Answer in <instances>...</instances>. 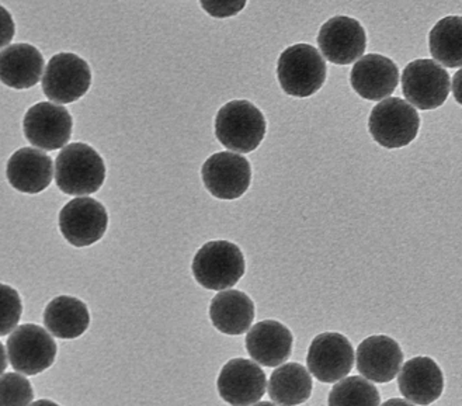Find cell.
Listing matches in <instances>:
<instances>
[{"label":"cell","instance_id":"obj_12","mask_svg":"<svg viewBox=\"0 0 462 406\" xmlns=\"http://www.w3.org/2000/svg\"><path fill=\"white\" fill-rule=\"evenodd\" d=\"M355 349L345 335L325 332L318 335L308 350L307 365L320 383L333 384L347 377L355 365Z\"/></svg>","mask_w":462,"mask_h":406},{"label":"cell","instance_id":"obj_33","mask_svg":"<svg viewBox=\"0 0 462 406\" xmlns=\"http://www.w3.org/2000/svg\"><path fill=\"white\" fill-rule=\"evenodd\" d=\"M42 403H47V405H55V403L52 402V401H45V400L37 401V402H34V405H42Z\"/></svg>","mask_w":462,"mask_h":406},{"label":"cell","instance_id":"obj_28","mask_svg":"<svg viewBox=\"0 0 462 406\" xmlns=\"http://www.w3.org/2000/svg\"><path fill=\"white\" fill-rule=\"evenodd\" d=\"M247 0H199L204 12L216 19H228L241 14Z\"/></svg>","mask_w":462,"mask_h":406},{"label":"cell","instance_id":"obj_9","mask_svg":"<svg viewBox=\"0 0 462 406\" xmlns=\"http://www.w3.org/2000/svg\"><path fill=\"white\" fill-rule=\"evenodd\" d=\"M108 226L106 207L92 197H78L60 210V234L75 248H86L105 236Z\"/></svg>","mask_w":462,"mask_h":406},{"label":"cell","instance_id":"obj_5","mask_svg":"<svg viewBox=\"0 0 462 406\" xmlns=\"http://www.w3.org/2000/svg\"><path fill=\"white\" fill-rule=\"evenodd\" d=\"M419 130L420 115L418 110L402 98H383L368 117L371 137L386 150L408 146L418 137Z\"/></svg>","mask_w":462,"mask_h":406},{"label":"cell","instance_id":"obj_13","mask_svg":"<svg viewBox=\"0 0 462 406\" xmlns=\"http://www.w3.org/2000/svg\"><path fill=\"white\" fill-rule=\"evenodd\" d=\"M318 44L323 58L335 65H350L365 55L367 34L357 20L335 16L320 27Z\"/></svg>","mask_w":462,"mask_h":406},{"label":"cell","instance_id":"obj_20","mask_svg":"<svg viewBox=\"0 0 462 406\" xmlns=\"http://www.w3.org/2000/svg\"><path fill=\"white\" fill-rule=\"evenodd\" d=\"M209 318L221 334L231 337L246 334L254 324V302L238 290H222L211 300Z\"/></svg>","mask_w":462,"mask_h":406},{"label":"cell","instance_id":"obj_14","mask_svg":"<svg viewBox=\"0 0 462 406\" xmlns=\"http://www.w3.org/2000/svg\"><path fill=\"white\" fill-rule=\"evenodd\" d=\"M266 374L259 363L232 359L222 367L217 388L219 397L229 405H254L266 392Z\"/></svg>","mask_w":462,"mask_h":406},{"label":"cell","instance_id":"obj_25","mask_svg":"<svg viewBox=\"0 0 462 406\" xmlns=\"http://www.w3.org/2000/svg\"><path fill=\"white\" fill-rule=\"evenodd\" d=\"M329 405H380L381 397L375 385L365 377L343 378L337 381L329 393Z\"/></svg>","mask_w":462,"mask_h":406},{"label":"cell","instance_id":"obj_17","mask_svg":"<svg viewBox=\"0 0 462 406\" xmlns=\"http://www.w3.org/2000/svg\"><path fill=\"white\" fill-rule=\"evenodd\" d=\"M398 387L406 400L416 405H430L441 397L444 375L431 357L418 355L401 368Z\"/></svg>","mask_w":462,"mask_h":406},{"label":"cell","instance_id":"obj_29","mask_svg":"<svg viewBox=\"0 0 462 406\" xmlns=\"http://www.w3.org/2000/svg\"><path fill=\"white\" fill-rule=\"evenodd\" d=\"M2 17H4V30H2V32H4V34H2L4 35V45L7 47V42H9L10 39L14 35V23L5 7H2Z\"/></svg>","mask_w":462,"mask_h":406},{"label":"cell","instance_id":"obj_15","mask_svg":"<svg viewBox=\"0 0 462 406\" xmlns=\"http://www.w3.org/2000/svg\"><path fill=\"white\" fill-rule=\"evenodd\" d=\"M356 362L363 377L378 384H388L401 372L403 352L393 337L377 335L360 343Z\"/></svg>","mask_w":462,"mask_h":406},{"label":"cell","instance_id":"obj_11","mask_svg":"<svg viewBox=\"0 0 462 406\" xmlns=\"http://www.w3.org/2000/svg\"><path fill=\"white\" fill-rule=\"evenodd\" d=\"M201 179L211 196L219 200H236L251 186L252 166L239 153H214L204 162Z\"/></svg>","mask_w":462,"mask_h":406},{"label":"cell","instance_id":"obj_21","mask_svg":"<svg viewBox=\"0 0 462 406\" xmlns=\"http://www.w3.org/2000/svg\"><path fill=\"white\" fill-rule=\"evenodd\" d=\"M2 82L16 90H26L42 80L44 57L30 44H10L0 60Z\"/></svg>","mask_w":462,"mask_h":406},{"label":"cell","instance_id":"obj_31","mask_svg":"<svg viewBox=\"0 0 462 406\" xmlns=\"http://www.w3.org/2000/svg\"><path fill=\"white\" fill-rule=\"evenodd\" d=\"M0 355H2V372H6L7 367V360H9V355H7V347H5L4 345H0Z\"/></svg>","mask_w":462,"mask_h":406},{"label":"cell","instance_id":"obj_1","mask_svg":"<svg viewBox=\"0 0 462 406\" xmlns=\"http://www.w3.org/2000/svg\"><path fill=\"white\" fill-rule=\"evenodd\" d=\"M105 180V161L88 143H69L55 161V181L62 193L88 196L100 190Z\"/></svg>","mask_w":462,"mask_h":406},{"label":"cell","instance_id":"obj_30","mask_svg":"<svg viewBox=\"0 0 462 406\" xmlns=\"http://www.w3.org/2000/svg\"><path fill=\"white\" fill-rule=\"evenodd\" d=\"M453 95L456 102L462 106V68L454 75Z\"/></svg>","mask_w":462,"mask_h":406},{"label":"cell","instance_id":"obj_16","mask_svg":"<svg viewBox=\"0 0 462 406\" xmlns=\"http://www.w3.org/2000/svg\"><path fill=\"white\" fill-rule=\"evenodd\" d=\"M353 89L371 102H381L395 92L399 69L390 58L380 54L363 55L350 73Z\"/></svg>","mask_w":462,"mask_h":406},{"label":"cell","instance_id":"obj_10","mask_svg":"<svg viewBox=\"0 0 462 406\" xmlns=\"http://www.w3.org/2000/svg\"><path fill=\"white\" fill-rule=\"evenodd\" d=\"M72 115L58 103L34 105L23 120L27 141L42 151H57L67 146L72 137Z\"/></svg>","mask_w":462,"mask_h":406},{"label":"cell","instance_id":"obj_8","mask_svg":"<svg viewBox=\"0 0 462 406\" xmlns=\"http://www.w3.org/2000/svg\"><path fill=\"white\" fill-rule=\"evenodd\" d=\"M403 96L419 110H436L446 103L451 90L449 75L431 60H416L402 73Z\"/></svg>","mask_w":462,"mask_h":406},{"label":"cell","instance_id":"obj_19","mask_svg":"<svg viewBox=\"0 0 462 406\" xmlns=\"http://www.w3.org/2000/svg\"><path fill=\"white\" fill-rule=\"evenodd\" d=\"M6 176L10 186L20 193L39 194L51 184L54 162L42 151L22 148L10 156Z\"/></svg>","mask_w":462,"mask_h":406},{"label":"cell","instance_id":"obj_18","mask_svg":"<svg viewBox=\"0 0 462 406\" xmlns=\"http://www.w3.org/2000/svg\"><path fill=\"white\" fill-rule=\"evenodd\" d=\"M245 345L254 362L263 367H277L290 359L294 337L282 322L266 319L252 327Z\"/></svg>","mask_w":462,"mask_h":406},{"label":"cell","instance_id":"obj_22","mask_svg":"<svg viewBox=\"0 0 462 406\" xmlns=\"http://www.w3.org/2000/svg\"><path fill=\"white\" fill-rule=\"evenodd\" d=\"M42 321L48 332L55 337L77 339L89 328V309L82 300L60 295L45 307Z\"/></svg>","mask_w":462,"mask_h":406},{"label":"cell","instance_id":"obj_4","mask_svg":"<svg viewBox=\"0 0 462 406\" xmlns=\"http://www.w3.org/2000/svg\"><path fill=\"white\" fill-rule=\"evenodd\" d=\"M246 263L238 245L211 241L194 256L191 272L199 286L214 291L234 287L244 277Z\"/></svg>","mask_w":462,"mask_h":406},{"label":"cell","instance_id":"obj_24","mask_svg":"<svg viewBox=\"0 0 462 406\" xmlns=\"http://www.w3.org/2000/svg\"><path fill=\"white\" fill-rule=\"evenodd\" d=\"M431 57L447 68L462 67V17L447 16L429 34Z\"/></svg>","mask_w":462,"mask_h":406},{"label":"cell","instance_id":"obj_6","mask_svg":"<svg viewBox=\"0 0 462 406\" xmlns=\"http://www.w3.org/2000/svg\"><path fill=\"white\" fill-rule=\"evenodd\" d=\"M10 364L24 375H37L54 364L57 343L44 328L24 324L9 335L6 342Z\"/></svg>","mask_w":462,"mask_h":406},{"label":"cell","instance_id":"obj_26","mask_svg":"<svg viewBox=\"0 0 462 406\" xmlns=\"http://www.w3.org/2000/svg\"><path fill=\"white\" fill-rule=\"evenodd\" d=\"M34 400L30 381L22 373H5L2 375V405H29Z\"/></svg>","mask_w":462,"mask_h":406},{"label":"cell","instance_id":"obj_7","mask_svg":"<svg viewBox=\"0 0 462 406\" xmlns=\"http://www.w3.org/2000/svg\"><path fill=\"white\" fill-rule=\"evenodd\" d=\"M92 85V70L78 55L60 52L48 62L42 77V92L51 102L67 105L79 100Z\"/></svg>","mask_w":462,"mask_h":406},{"label":"cell","instance_id":"obj_27","mask_svg":"<svg viewBox=\"0 0 462 406\" xmlns=\"http://www.w3.org/2000/svg\"><path fill=\"white\" fill-rule=\"evenodd\" d=\"M23 305L19 292L10 286H2V328L0 335L7 337L16 329L22 318Z\"/></svg>","mask_w":462,"mask_h":406},{"label":"cell","instance_id":"obj_32","mask_svg":"<svg viewBox=\"0 0 462 406\" xmlns=\"http://www.w3.org/2000/svg\"><path fill=\"white\" fill-rule=\"evenodd\" d=\"M411 405V401L409 400H390L386 401L385 405Z\"/></svg>","mask_w":462,"mask_h":406},{"label":"cell","instance_id":"obj_23","mask_svg":"<svg viewBox=\"0 0 462 406\" xmlns=\"http://www.w3.org/2000/svg\"><path fill=\"white\" fill-rule=\"evenodd\" d=\"M312 393L310 370L298 363H287L273 372L269 381V397L280 405H300Z\"/></svg>","mask_w":462,"mask_h":406},{"label":"cell","instance_id":"obj_3","mask_svg":"<svg viewBox=\"0 0 462 406\" xmlns=\"http://www.w3.org/2000/svg\"><path fill=\"white\" fill-rule=\"evenodd\" d=\"M328 68L325 58L317 48L310 44H295L280 55L277 78L287 95L310 97L320 90L327 80Z\"/></svg>","mask_w":462,"mask_h":406},{"label":"cell","instance_id":"obj_2","mask_svg":"<svg viewBox=\"0 0 462 406\" xmlns=\"http://www.w3.org/2000/svg\"><path fill=\"white\" fill-rule=\"evenodd\" d=\"M263 113L247 100H232L219 108L216 117V137L226 150L254 152L266 137Z\"/></svg>","mask_w":462,"mask_h":406}]
</instances>
